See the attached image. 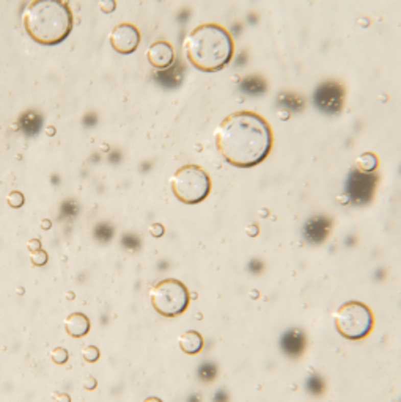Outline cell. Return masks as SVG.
Segmentation results:
<instances>
[{"label":"cell","instance_id":"1","mask_svg":"<svg viewBox=\"0 0 401 402\" xmlns=\"http://www.w3.org/2000/svg\"><path fill=\"white\" fill-rule=\"evenodd\" d=\"M214 138L222 157L239 168L262 164L272 148V132L266 119L247 110L230 113L217 126Z\"/></svg>","mask_w":401,"mask_h":402},{"label":"cell","instance_id":"2","mask_svg":"<svg viewBox=\"0 0 401 402\" xmlns=\"http://www.w3.org/2000/svg\"><path fill=\"white\" fill-rule=\"evenodd\" d=\"M22 26L35 43L57 46L69 36L74 19L65 0H32L22 11Z\"/></svg>","mask_w":401,"mask_h":402},{"label":"cell","instance_id":"3","mask_svg":"<svg viewBox=\"0 0 401 402\" xmlns=\"http://www.w3.org/2000/svg\"><path fill=\"white\" fill-rule=\"evenodd\" d=\"M184 52L197 69L216 72L230 63L233 57V39L222 26L202 24L186 36Z\"/></svg>","mask_w":401,"mask_h":402},{"label":"cell","instance_id":"4","mask_svg":"<svg viewBox=\"0 0 401 402\" xmlns=\"http://www.w3.org/2000/svg\"><path fill=\"white\" fill-rule=\"evenodd\" d=\"M173 195L184 205H197L209 195V174L198 165H184L178 168L170 178Z\"/></svg>","mask_w":401,"mask_h":402},{"label":"cell","instance_id":"5","mask_svg":"<svg viewBox=\"0 0 401 402\" xmlns=\"http://www.w3.org/2000/svg\"><path fill=\"white\" fill-rule=\"evenodd\" d=\"M150 300L157 314L175 317L186 311L189 305V292L179 280L164 278L151 286Z\"/></svg>","mask_w":401,"mask_h":402},{"label":"cell","instance_id":"6","mask_svg":"<svg viewBox=\"0 0 401 402\" xmlns=\"http://www.w3.org/2000/svg\"><path fill=\"white\" fill-rule=\"evenodd\" d=\"M334 319L338 333L352 341L365 338L373 329L371 310L362 302H346L335 311Z\"/></svg>","mask_w":401,"mask_h":402},{"label":"cell","instance_id":"7","mask_svg":"<svg viewBox=\"0 0 401 402\" xmlns=\"http://www.w3.org/2000/svg\"><path fill=\"white\" fill-rule=\"evenodd\" d=\"M109 41L115 52L128 55V54H132L138 47L140 32L135 26L129 22H122L112 29L109 35Z\"/></svg>","mask_w":401,"mask_h":402},{"label":"cell","instance_id":"8","mask_svg":"<svg viewBox=\"0 0 401 402\" xmlns=\"http://www.w3.org/2000/svg\"><path fill=\"white\" fill-rule=\"evenodd\" d=\"M147 60H148V63L156 69H167L172 66L173 60H175V51H173L170 43L159 39V41H154L148 47Z\"/></svg>","mask_w":401,"mask_h":402},{"label":"cell","instance_id":"9","mask_svg":"<svg viewBox=\"0 0 401 402\" xmlns=\"http://www.w3.org/2000/svg\"><path fill=\"white\" fill-rule=\"evenodd\" d=\"M65 330L71 338H82L90 332V319L84 313H71L65 319Z\"/></svg>","mask_w":401,"mask_h":402},{"label":"cell","instance_id":"10","mask_svg":"<svg viewBox=\"0 0 401 402\" xmlns=\"http://www.w3.org/2000/svg\"><path fill=\"white\" fill-rule=\"evenodd\" d=\"M179 347L187 355H195L203 349V338L198 332L189 330L179 336Z\"/></svg>","mask_w":401,"mask_h":402},{"label":"cell","instance_id":"11","mask_svg":"<svg viewBox=\"0 0 401 402\" xmlns=\"http://www.w3.org/2000/svg\"><path fill=\"white\" fill-rule=\"evenodd\" d=\"M282 347L287 350V354L290 355H299L300 352L304 350L305 347V341H304V335L300 333L299 330H290L285 333V336L282 338Z\"/></svg>","mask_w":401,"mask_h":402},{"label":"cell","instance_id":"12","mask_svg":"<svg viewBox=\"0 0 401 402\" xmlns=\"http://www.w3.org/2000/svg\"><path fill=\"white\" fill-rule=\"evenodd\" d=\"M357 167H359V170L370 173L378 167V159L371 153H365L357 159Z\"/></svg>","mask_w":401,"mask_h":402},{"label":"cell","instance_id":"13","mask_svg":"<svg viewBox=\"0 0 401 402\" xmlns=\"http://www.w3.org/2000/svg\"><path fill=\"white\" fill-rule=\"evenodd\" d=\"M24 201H26V198H24L22 192H19V190H13V192H10L8 196H7V203H8V206L13 208V209L22 208V206H24Z\"/></svg>","mask_w":401,"mask_h":402},{"label":"cell","instance_id":"14","mask_svg":"<svg viewBox=\"0 0 401 402\" xmlns=\"http://www.w3.org/2000/svg\"><path fill=\"white\" fill-rule=\"evenodd\" d=\"M48 261H49V255L41 248L30 253V263L35 267H43L44 264H48Z\"/></svg>","mask_w":401,"mask_h":402},{"label":"cell","instance_id":"15","mask_svg":"<svg viewBox=\"0 0 401 402\" xmlns=\"http://www.w3.org/2000/svg\"><path fill=\"white\" fill-rule=\"evenodd\" d=\"M69 358V354L65 347H55L51 352V360L54 361L55 365H65Z\"/></svg>","mask_w":401,"mask_h":402},{"label":"cell","instance_id":"16","mask_svg":"<svg viewBox=\"0 0 401 402\" xmlns=\"http://www.w3.org/2000/svg\"><path fill=\"white\" fill-rule=\"evenodd\" d=\"M99 349L96 346H85L82 349V358L87 361V363H95V361L99 360Z\"/></svg>","mask_w":401,"mask_h":402},{"label":"cell","instance_id":"17","mask_svg":"<svg viewBox=\"0 0 401 402\" xmlns=\"http://www.w3.org/2000/svg\"><path fill=\"white\" fill-rule=\"evenodd\" d=\"M98 7H99V10H101L103 13L109 14V13H112V11L116 8V4H115V0H101Z\"/></svg>","mask_w":401,"mask_h":402},{"label":"cell","instance_id":"18","mask_svg":"<svg viewBox=\"0 0 401 402\" xmlns=\"http://www.w3.org/2000/svg\"><path fill=\"white\" fill-rule=\"evenodd\" d=\"M82 385H84L85 390L93 391V390L98 387V382H96V379H95L93 375H88V377H85V379L82 380Z\"/></svg>","mask_w":401,"mask_h":402},{"label":"cell","instance_id":"19","mask_svg":"<svg viewBox=\"0 0 401 402\" xmlns=\"http://www.w3.org/2000/svg\"><path fill=\"white\" fill-rule=\"evenodd\" d=\"M150 233H151L153 237H160L164 234V227L160 223H154V225L150 227Z\"/></svg>","mask_w":401,"mask_h":402},{"label":"cell","instance_id":"20","mask_svg":"<svg viewBox=\"0 0 401 402\" xmlns=\"http://www.w3.org/2000/svg\"><path fill=\"white\" fill-rule=\"evenodd\" d=\"M41 248V242H39V239H30L27 242V250L32 253V252H36Z\"/></svg>","mask_w":401,"mask_h":402},{"label":"cell","instance_id":"21","mask_svg":"<svg viewBox=\"0 0 401 402\" xmlns=\"http://www.w3.org/2000/svg\"><path fill=\"white\" fill-rule=\"evenodd\" d=\"M54 397H55V402H71V397L66 393H55Z\"/></svg>","mask_w":401,"mask_h":402},{"label":"cell","instance_id":"22","mask_svg":"<svg viewBox=\"0 0 401 402\" xmlns=\"http://www.w3.org/2000/svg\"><path fill=\"white\" fill-rule=\"evenodd\" d=\"M142 402H162V400H160L159 397H156V396H150V397L144 399Z\"/></svg>","mask_w":401,"mask_h":402},{"label":"cell","instance_id":"23","mask_svg":"<svg viewBox=\"0 0 401 402\" xmlns=\"http://www.w3.org/2000/svg\"><path fill=\"white\" fill-rule=\"evenodd\" d=\"M49 228H51V222H49V220H44V222H43V230H49Z\"/></svg>","mask_w":401,"mask_h":402},{"label":"cell","instance_id":"24","mask_svg":"<svg viewBox=\"0 0 401 402\" xmlns=\"http://www.w3.org/2000/svg\"><path fill=\"white\" fill-rule=\"evenodd\" d=\"M66 297H68V298H73V297H74V294H73V292H68V294H66Z\"/></svg>","mask_w":401,"mask_h":402}]
</instances>
